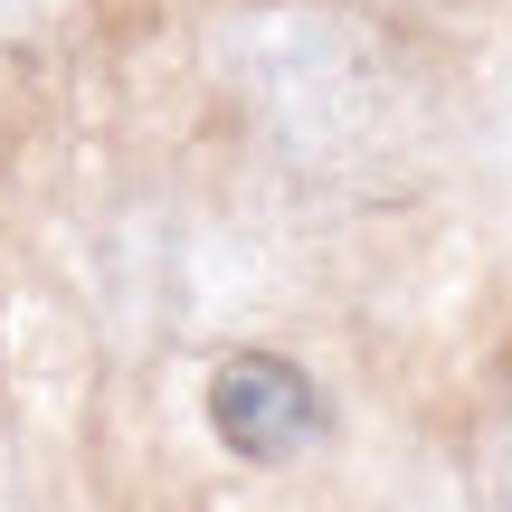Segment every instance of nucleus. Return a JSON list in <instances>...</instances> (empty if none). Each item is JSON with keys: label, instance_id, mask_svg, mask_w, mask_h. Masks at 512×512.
I'll list each match as a JSON object with an SVG mask.
<instances>
[{"label": "nucleus", "instance_id": "obj_5", "mask_svg": "<svg viewBox=\"0 0 512 512\" xmlns=\"http://www.w3.org/2000/svg\"><path fill=\"white\" fill-rule=\"evenodd\" d=\"M503 512H512V465H503Z\"/></svg>", "mask_w": 512, "mask_h": 512}, {"label": "nucleus", "instance_id": "obj_2", "mask_svg": "<svg viewBox=\"0 0 512 512\" xmlns=\"http://www.w3.org/2000/svg\"><path fill=\"white\" fill-rule=\"evenodd\" d=\"M200 408H209V437H219L228 456H247V465H294L332 427L313 370L285 361V351H228V361L209 370Z\"/></svg>", "mask_w": 512, "mask_h": 512}, {"label": "nucleus", "instance_id": "obj_1", "mask_svg": "<svg viewBox=\"0 0 512 512\" xmlns=\"http://www.w3.org/2000/svg\"><path fill=\"white\" fill-rule=\"evenodd\" d=\"M219 67L256 133L313 181L380 190L427 143V86L408 48L351 0H247L219 29Z\"/></svg>", "mask_w": 512, "mask_h": 512}, {"label": "nucleus", "instance_id": "obj_3", "mask_svg": "<svg viewBox=\"0 0 512 512\" xmlns=\"http://www.w3.org/2000/svg\"><path fill=\"white\" fill-rule=\"evenodd\" d=\"M67 19H76V0H0V48H48V38H67Z\"/></svg>", "mask_w": 512, "mask_h": 512}, {"label": "nucleus", "instance_id": "obj_6", "mask_svg": "<svg viewBox=\"0 0 512 512\" xmlns=\"http://www.w3.org/2000/svg\"><path fill=\"white\" fill-rule=\"evenodd\" d=\"M0 512H10V475H0Z\"/></svg>", "mask_w": 512, "mask_h": 512}, {"label": "nucleus", "instance_id": "obj_4", "mask_svg": "<svg viewBox=\"0 0 512 512\" xmlns=\"http://www.w3.org/2000/svg\"><path fill=\"white\" fill-rule=\"evenodd\" d=\"M494 133H503V162H512V67H503V86H494Z\"/></svg>", "mask_w": 512, "mask_h": 512}]
</instances>
